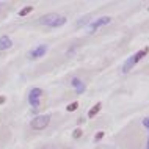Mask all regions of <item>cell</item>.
I'll list each match as a JSON object with an SVG mask.
<instances>
[{
	"label": "cell",
	"instance_id": "8",
	"mask_svg": "<svg viewBox=\"0 0 149 149\" xmlns=\"http://www.w3.org/2000/svg\"><path fill=\"white\" fill-rule=\"evenodd\" d=\"M13 47V41L8 35H3L0 36V50H6V49H11Z\"/></svg>",
	"mask_w": 149,
	"mask_h": 149
},
{
	"label": "cell",
	"instance_id": "18",
	"mask_svg": "<svg viewBox=\"0 0 149 149\" xmlns=\"http://www.w3.org/2000/svg\"><path fill=\"white\" fill-rule=\"evenodd\" d=\"M146 149H149V138H148V143H146Z\"/></svg>",
	"mask_w": 149,
	"mask_h": 149
},
{
	"label": "cell",
	"instance_id": "5",
	"mask_svg": "<svg viewBox=\"0 0 149 149\" xmlns=\"http://www.w3.org/2000/svg\"><path fill=\"white\" fill-rule=\"evenodd\" d=\"M47 50H49V46H46V44H41V46L35 47V49H31L29 52V58L30 60H36V58H41L44 55L47 54Z\"/></svg>",
	"mask_w": 149,
	"mask_h": 149
},
{
	"label": "cell",
	"instance_id": "13",
	"mask_svg": "<svg viewBox=\"0 0 149 149\" xmlns=\"http://www.w3.org/2000/svg\"><path fill=\"white\" fill-rule=\"evenodd\" d=\"M82 129H75L74 132H72V136H74V138H80V136H82Z\"/></svg>",
	"mask_w": 149,
	"mask_h": 149
},
{
	"label": "cell",
	"instance_id": "6",
	"mask_svg": "<svg viewBox=\"0 0 149 149\" xmlns=\"http://www.w3.org/2000/svg\"><path fill=\"white\" fill-rule=\"evenodd\" d=\"M71 85L74 86V90L77 94H83V93L86 91V85H85V82L83 80H80L79 77H74L71 80Z\"/></svg>",
	"mask_w": 149,
	"mask_h": 149
},
{
	"label": "cell",
	"instance_id": "7",
	"mask_svg": "<svg viewBox=\"0 0 149 149\" xmlns=\"http://www.w3.org/2000/svg\"><path fill=\"white\" fill-rule=\"evenodd\" d=\"M136 63H138V60H136L135 54H134L132 57H129V58L126 60V61H124V64H123V72H124V74H127V72H130V71H132V68H134Z\"/></svg>",
	"mask_w": 149,
	"mask_h": 149
},
{
	"label": "cell",
	"instance_id": "12",
	"mask_svg": "<svg viewBox=\"0 0 149 149\" xmlns=\"http://www.w3.org/2000/svg\"><path fill=\"white\" fill-rule=\"evenodd\" d=\"M77 108H79V102H72L66 107V111H74V110H77Z\"/></svg>",
	"mask_w": 149,
	"mask_h": 149
},
{
	"label": "cell",
	"instance_id": "11",
	"mask_svg": "<svg viewBox=\"0 0 149 149\" xmlns=\"http://www.w3.org/2000/svg\"><path fill=\"white\" fill-rule=\"evenodd\" d=\"M31 11H33V6H25L19 11V16H27V14H30Z\"/></svg>",
	"mask_w": 149,
	"mask_h": 149
},
{
	"label": "cell",
	"instance_id": "19",
	"mask_svg": "<svg viewBox=\"0 0 149 149\" xmlns=\"http://www.w3.org/2000/svg\"><path fill=\"white\" fill-rule=\"evenodd\" d=\"M42 149H50V148H42Z\"/></svg>",
	"mask_w": 149,
	"mask_h": 149
},
{
	"label": "cell",
	"instance_id": "4",
	"mask_svg": "<svg viewBox=\"0 0 149 149\" xmlns=\"http://www.w3.org/2000/svg\"><path fill=\"white\" fill-rule=\"evenodd\" d=\"M110 22H111V17H110V16H102V17L96 19L94 22H90V25H88V31H90V33H93V31H96L97 29H100V27H104V25H107V24H110Z\"/></svg>",
	"mask_w": 149,
	"mask_h": 149
},
{
	"label": "cell",
	"instance_id": "3",
	"mask_svg": "<svg viewBox=\"0 0 149 149\" xmlns=\"http://www.w3.org/2000/svg\"><path fill=\"white\" fill-rule=\"evenodd\" d=\"M42 96V90L41 88H31L30 93H29V104L33 107V113L38 111V107H39V97Z\"/></svg>",
	"mask_w": 149,
	"mask_h": 149
},
{
	"label": "cell",
	"instance_id": "9",
	"mask_svg": "<svg viewBox=\"0 0 149 149\" xmlns=\"http://www.w3.org/2000/svg\"><path fill=\"white\" fill-rule=\"evenodd\" d=\"M100 108H102V104H100V102L94 104V105L91 107V110L88 111V118H94V116H96V115H97L99 111H100Z\"/></svg>",
	"mask_w": 149,
	"mask_h": 149
},
{
	"label": "cell",
	"instance_id": "15",
	"mask_svg": "<svg viewBox=\"0 0 149 149\" xmlns=\"http://www.w3.org/2000/svg\"><path fill=\"white\" fill-rule=\"evenodd\" d=\"M71 47H72V49H69V52L66 54V57H71V55L75 54V50H77V46H71Z\"/></svg>",
	"mask_w": 149,
	"mask_h": 149
},
{
	"label": "cell",
	"instance_id": "10",
	"mask_svg": "<svg viewBox=\"0 0 149 149\" xmlns=\"http://www.w3.org/2000/svg\"><path fill=\"white\" fill-rule=\"evenodd\" d=\"M90 21H91V14H86L83 16L82 19L79 21V27H83V25H90Z\"/></svg>",
	"mask_w": 149,
	"mask_h": 149
},
{
	"label": "cell",
	"instance_id": "17",
	"mask_svg": "<svg viewBox=\"0 0 149 149\" xmlns=\"http://www.w3.org/2000/svg\"><path fill=\"white\" fill-rule=\"evenodd\" d=\"M5 100H6L5 96H0V105H2V104H5Z\"/></svg>",
	"mask_w": 149,
	"mask_h": 149
},
{
	"label": "cell",
	"instance_id": "2",
	"mask_svg": "<svg viewBox=\"0 0 149 149\" xmlns=\"http://www.w3.org/2000/svg\"><path fill=\"white\" fill-rule=\"evenodd\" d=\"M50 119H52L50 113H46V115H38L36 118L31 119L30 127H31V129H35V130H42V129H46L47 126H49Z\"/></svg>",
	"mask_w": 149,
	"mask_h": 149
},
{
	"label": "cell",
	"instance_id": "16",
	"mask_svg": "<svg viewBox=\"0 0 149 149\" xmlns=\"http://www.w3.org/2000/svg\"><path fill=\"white\" fill-rule=\"evenodd\" d=\"M143 126L146 127V129H149V116H148V118H144V119H143Z\"/></svg>",
	"mask_w": 149,
	"mask_h": 149
},
{
	"label": "cell",
	"instance_id": "20",
	"mask_svg": "<svg viewBox=\"0 0 149 149\" xmlns=\"http://www.w3.org/2000/svg\"><path fill=\"white\" fill-rule=\"evenodd\" d=\"M0 8H2V3H0Z\"/></svg>",
	"mask_w": 149,
	"mask_h": 149
},
{
	"label": "cell",
	"instance_id": "1",
	"mask_svg": "<svg viewBox=\"0 0 149 149\" xmlns=\"http://www.w3.org/2000/svg\"><path fill=\"white\" fill-rule=\"evenodd\" d=\"M68 19L64 17V16H60L57 13H47L41 16V17L38 19V24L39 25H46V27H50V29H58V27H61L66 24Z\"/></svg>",
	"mask_w": 149,
	"mask_h": 149
},
{
	"label": "cell",
	"instance_id": "14",
	"mask_svg": "<svg viewBox=\"0 0 149 149\" xmlns=\"http://www.w3.org/2000/svg\"><path fill=\"white\" fill-rule=\"evenodd\" d=\"M104 132H97V134H96V136H94V141H99V140H102L104 138Z\"/></svg>",
	"mask_w": 149,
	"mask_h": 149
}]
</instances>
